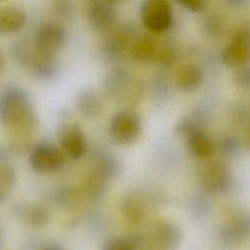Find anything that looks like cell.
Here are the masks:
<instances>
[{
  "label": "cell",
  "instance_id": "cell-25",
  "mask_svg": "<svg viewBox=\"0 0 250 250\" xmlns=\"http://www.w3.org/2000/svg\"><path fill=\"white\" fill-rule=\"evenodd\" d=\"M238 72L236 75V80L237 82L243 86V87H248L249 86V71L248 68L245 66L238 68Z\"/></svg>",
  "mask_w": 250,
  "mask_h": 250
},
{
  "label": "cell",
  "instance_id": "cell-7",
  "mask_svg": "<svg viewBox=\"0 0 250 250\" xmlns=\"http://www.w3.org/2000/svg\"><path fill=\"white\" fill-rule=\"evenodd\" d=\"M141 131V121L137 113L131 110H123L114 115L110 123L112 139L121 145L133 143Z\"/></svg>",
  "mask_w": 250,
  "mask_h": 250
},
{
  "label": "cell",
  "instance_id": "cell-15",
  "mask_svg": "<svg viewBox=\"0 0 250 250\" xmlns=\"http://www.w3.org/2000/svg\"><path fill=\"white\" fill-rule=\"evenodd\" d=\"M26 23V14L20 7L6 6L0 9V35L21 31Z\"/></svg>",
  "mask_w": 250,
  "mask_h": 250
},
{
  "label": "cell",
  "instance_id": "cell-6",
  "mask_svg": "<svg viewBox=\"0 0 250 250\" xmlns=\"http://www.w3.org/2000/svg\"><path fill=\"white\" fill-rule=\"evenodd\" d=\"M116 11L108 0H89L86 18L90 27L97 32L110 31L116 22Z\"/></svg>",
  "mask_w": 250,
  "mask_h": 250
},
{
  "label": "cell",
  "instance_id": "cell-16",
  "mask_svg": "<svg viewBox=\"0 0 250 250\" xmlns=\"http://www.w3.org/2000/svg\"><path fill=\"white\" fill-rule=\"evenodd\" d=\"M158 51V43L149 35H143L132 40L129 46L130 59L136 62H147L155 59Z\"/></svg>",
  "mask_w": 250,
  "mask_h": 250
},
{
  "label": "cell",
  "instance_id": "cell-5",
  "mask_svg": "<svg viewBox=\"0 0 250 250\" xmlns=\"http://www.w3.org/2000/svg\"><path fill=\"white\" fill-rule=\"evenodd\" d=\"M249 31L241 27L235 31L230 42L222 52L223 62L230 68H240L247 64L250 55Z\"/></svg>",
  "mask_w": 250,
  "mask_h": 250
},
{
  "label": "cell",
  "instance_id": "cell-1",
  "mask_svg": "<svg viewBox=\"0 0 250 250\" xmlns=\"http://www.w3.org/2000/svg\"><path fill=\"white\" fill-rule=\"evenodd\" d=\"M0 123L11 132V149L25 151L37 118L28 95L21 88L9 87L0 93Z\"/></svg>",
  "mask_w": 250,
  "mask_h": 250
},
{
  "label": "cell",
  "instance_id": "cell-30",
  "mask_svg": "<svg viewBox=\"0 0 250 250\" xmlns=\"http://www.w3.org/2000/svg\"><path fill=\"white\" fill-rule=\"evenodd\" d=\"M2 1H5V0H0V2H2Z\"/></svg>",
  "mask_w": 250,
  "mask_h": 250
},
{
  "label": "cell",
  "instance_id": "cell-4",
  "mask_svg": "<svg viewBox=\"0 0 250 250\" xmlns=\"http://www.w3.org/2000/svg\"><path fill=\"white\" fill-rule=\"evenodd\" d=\"M141 18L147 30L160 34L170 28L173 13L167 0H146L142 6Z\"/></svg>",
  "mask_w": 250,
  "mask_h": 250
},
{
  "label": "cell",
  "instance_id": "cell-26",
  "mask_svg": "<svg viewBox=\"0 0 250 250\" xmlns=\"http://www.w3.org/2000/svg\"><path fill=\"white\" fill-rule=\"evenodd\" d=\"M223 2L227 6L234 9V8H241V7H243L248 2V0H223Z\"/></svg>",
  "mask_w": 250,
  "mask_h": 250
},
{
  "label": "cell",
  "instance_id": "cell-23",
  "mask_svg": "<svg viewBox=\"0 0 250 250\" xmlns=\"http://www.w3.org/2000/svg\"><path fill=\"white\" fill-rule=\"evenodd\" d=\"M104 250H134V246L125 237H113L104 243Z\"/></svg>",
  "mask_w": 250,
  "mask_h": 250
},
{
  "label": "cell",
  "instance_id": "cell-11",
  "mask_svg": "<svg viewBox=\"0 0 250 250\" xmlns=\"http://www.w3.org/2000/svg\"><path fill=\"white\" fill-rule=\"evenodd\" d=\"M183 131L188 136V145L191 152L200 158L209 157L214 150V145L209 138L196 124L191 121H186L183 124Z\"/></svg>",
  "mask_w": 250,
  "mask_h": 250
},
{
  "label": "cell",
  "instance_id": "cell-19",
  "mask_svg": "<svg viewBox=\"0 0 250 250\" xmlns=\"http://www.w3.org/2000/svg\"><path fill=\"white\" fill-rule=\"evenodd\" d=\"M77 107L84 114L94 115L100 110L101 104L97 95L93 91L85 90L78 96Z\"/></svg>",
  "mask_w": 250,
  "mask_h": 250
},
{
  "label": "cell",
  "instance_id": "cell-9",
  "mask_svg": "<svg viewBox=\"0 0 250 250\" xmlns=\"http://www.w3.org/2000/svg\"><path fill=\"white\" fill-rule=\"evenodd\" d=\"M12 213L19 221L34 229L44 228L50 221L48 211L35 203L17 202L12 207Z\"/></svg>",
  "mask_w": 250,
  "mask_h": 250
},
{
  "label": "cell",
  "instance_id": "cell-13",
  "mask_svg": "<svg viewBox=\"0 0 250 250\" xmlns=\"http://www.w3.org/2000/svg\"><path fill=\"white\" fill-rule=\"evenodd\" d=\"M152 237L154 243L162 250H174L181 243V229L168 221L158 222L153 229Z\"/></svg>",
  "mask_w": 250,
  "mask_h": 250
},
{
  "label": "cell",
  "instance_id": "cell-8",
  "mask_svg": "<svg viewBox=\"0 0 250 250\" xmlns=\"http://www.w3.org/2000/svg\"><path fill=\"white\" fill-rule=\"evenodd\" d=\"M28 161L34 171L47 174L58 170L62 165L63 157L56 146L50 144H39L31 148Z\"/></svg>",
  "mask_w": 250,
  "mask_h": 250
},
{
  "label": "cell",
  "instance_id": "cell-21",
  "mask_svg": "<svg viewBox=\"0 0 250 250\" xmlns=\"http://www.w3.org/2000/svg\"><path fill=\"white\" fill-rule=\"evenodd\" d=\"M124 210L128 220H130L132 223L139 222L144 217V208L142 204L135 199L128 200L124 206Z\"/></svg>",
  "mask_w": 250,
  "mask_h": 250
},
{
  "label": "cell",
  "instance_id": "cell-17",
  "mask_svg": "<svg viewBox=\"0 0 250 250\" xmlns=\"http://www.w3.org/2000/svg\"><path fill=\"white\" fill-rule=\"evenodd\" d=\"M131 31L128 27H121L116 30L105 43L106 54L111 57H117L122 54L132 42Z\"/></svg>",
  "mask_w": 250,
  "mask_h": 250
},
{
  "label": "cell",
  "instance_id": "cell-3",
  "mask_svg": "<svg viewBox=\"0 0 250 250\" xmlns=\"http://www.w3.org/2000/svg\"><path fill=\"white\" fill-rule=\"evenodd\" d=\"M66 40V30L61 23L46 21L37 28L32 45L40 54L56 57L64 47Z\"/></svg>",
  "mask_w": 250,
  "mask_h": 250
},
{
  "label": "cell",
  "instance_id": "cell-27",
  "mask_svg": "<svg viewBox=\"0 0 250 250\" xmlns=\"http://www.w3.org/2000/svg\"><path fill=\"white\" fill-rule=\"evenodd\" d=\"M5 64H6V61H5V57L2 54V52L0 51V75L2 74V72L4 71L5 68Z\"/></svg>",
  "mask_w": 250,
  "mask_h": 250
},
{
  "label": "cell",
  "instance_id": "cell-14",
  "mask_svg": "<svg viewBox=\"0 0 250 250\" xmlns=\"http://www.w3.org/2000/svg\"><path fill=\"white\" fill-rule=\"evenodd\" d=\"M175 82L179 89L190 93L197 90L203 82L202 68L192 62L182 64L176 71Z\"/></svg>",
  "mask_w": 250,
  "mask_h": 250
},
{
  "label": "cell",
  "instance_id": "cell-10",
  "mask_svg": "<svg viewBox=\"0 0 250 250\" xmlns=\"http://www.w3.org/2000/svg\"><path fill=\"white\" fill-rule=\"evenodd\" d=\"M201 181L207 190L211 192H222L230 184V174L224 163L213 162L208 164L203 170Z\"/></svg>",
  "mask_w": 250,
  "mask_h": 250
},
{
  "label": "cell",
  "instance_id": "cell-18",
  "mask_svg": "<svg viewBox=\"0 0 250 250\" xmlns=\"http://www.w3.org/2000/svg\"><path fill=\"white\" fill-rule=\"evenodd\" d=\"M17 185V172L7 163L0 164V204L5 203L13 194Z\"/></svg>",
  "mask_w": 250,
  "mask_h": 250
},
{
  "label": "cell",
  "instance_id": "cell-24",
  "mask_svg": "<svg viewBox=\"0 0 250 250\" xmlns=\"http://www.w3.org/2000/svg\"><path fill=\"white\" fill-rule=\"evenodd\" d=\"M177 2L187 10L194 13L202 11L206 5V0H177Z\"/></svg>",
  "mask_w": 250,
  "mask_h": 250
},
{
  "label": "cell",
  "instance_id": "cell-12",
  "mask_svg": "<svg viewBox=\"0 0 250 250\" xmlns=\"http://www.w3.org/2000/svg\"><path fill=\"white\" fill-rule=\"evenodd\" d=\"M60 143L63 151L71 158L77 159L86 152V141L80 128L69 125L63 128L60 134Z\"/></svg>",
  "mask_w": 250,
  "mask_h": 250
},
{
  "label": "cell",
  "instance_id": "cell-20",
  "mask_svg": "<svg viewBox=\"0 0 250 250\" xmlns=\"http://www.w3.org/2000/svg\"><path fill=\"white\" fill-rule=\"evenodd\" d=\"M248 229V223L243 217L232 218L225 228V234L231 239L240 238Z\"/></svg>",
  "mask_w": 250,
  "mask_h": 250
},
{
  "label": "cell",
  "instance_id": "cell-2",
  "mask_svg": "<svg viewBox=\"0 0 250 250\" xmlns=\"http://www.w3.org/2000/svg\"><path fill=\"white\" fill-rule=\"evenodd\" d=\"M12 52L18 63L37 79L49 80L56 75L58 70L56 57L40 54L32 44L24 40L19 41L13 46Z\"/></svg>",
  "mask_w": 250,
  "mask_h": 250
},
{
  "label": "cell",
  "instance_id": "cell-29",
  "mask_svg": "<svg viewBox=\"0 0 250 250\" xmlns=\"http://www.w3.org/2000/svg\"><path fill=\"white\" fill-rule=\"evenodd\" d=\"M110 3H112V4H115V3H123V2H125L126 0H108Z\"/></svg>",
  "mask_w": 250,
  "mask_h": 250
},
{
  "label": "cell",
  "instance_id": "cell-28",
  "mask_svg": "<svg viewBox=\"0 0 250 250\" xmlns=\"http://www.w3.org/2000/svg\"><path fill=\"white\" fill-rule=\"evenodd\" d=\"M41 250H62L60 246L58 245H53V244H50V245H46L44 246Z\"/></svg>",
  "mask_w": 250,
  "mask_h": 250
},
{
  "label": "cell",
  "instance_id": "cell-22",
  "mask_svg": "<svg viewBox=\"0 0 250 250\" xmlns=\"http://www.w3.org/2000/svg\"><path fill=\"white\" fill-rule=\"evenodd\" d=\"M52 9L61 18H69L73 15L74 5L71 0H53Z\"/></svg>",
  "mask_w": 250,
  "mask_h": 250
}]
</instances>
